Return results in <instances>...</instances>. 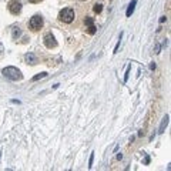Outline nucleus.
Segmentation results:
<instances>
[{
    "instance_id": "1",
    "label": "nucleus",
    "mask_w": 171,
    "mask_h": 171,
    "mask_svg": "<svg viewBox=\"0 0 171 171\" xmlns=\"http://www.w3.org/2000/svg\"><path fill=\"white\" fill-rule=\"evenodd\" d=\"M1 74H3L4 77H7V78L13 80V81H17V80H22V78H23V74H22V72H20L19 69L13 67V66L4 67V69L1 70Z\"/></svg>"
},
{
    "instance_id": "2",
    "label": "nucleus",
    "mask_w": 171,
    "mask_h": 171,
    "mask_svg": "<svg viewBox=\"0 0 171 171\" xmlns=\"http://www.w3.org/2000/svg\"><path fill=\"white\" fill-rule=\"evenodd\" d=\"M59 19L63 22V23H72L74 20V12L72 9H63L59 14Z\"/></svg>"
},
{
    "instance_id": "3",
    "label": "nucleus",
    "mask_w": 171,
    "mask_h": 171,
    "mask_svg": "<svg viewBox=\"0 0 171 171\" xmlns=\"http://www.w3.org/2000/svg\"><path fill=\"white\" fill-rule=\"evenodd\" d=\"M42 27H43V17L42 16L36 14L30 19V29L31 30H40Z\"/></svg>"
},
{
    "instance_id": "4",
    "label": "nucleus",
    "mask_w": 171,
    "mask_h": 171,
    "mask_svg": "<svg viewBox=\"0 0 171 171\" xmlns=\"http://www.w3.org/2000/svg\"><path fill=\"white\" fill-rule=\"evenodd\" d=\"M7 6H9V12L12 14H19L22 12V3H20V0H10Z\"/></svg>"
},
{
    "instance_id": "5",
    "label": "nucleus",
    "mask_w": 171,
    "mask_h": 171,
    "mask_svg": "<svg viewBox=\"0 0 171 171\" xmlns=\"http://www.w3.org/2000/svg\"><path fill=\"white\" fill-rule=\"evenodd\" d=\"M44 46L47 47V49H54L56 46H57V42H56V37L51 34V33H47L46 36H44Z\"/></svg>"
},
{
    "instance_id": "6",
    "label": "nucleus",
    "mask_w": 171,
    "mask_h": 171,
    "mask_svg": "<svg viewBox=\"0 0 171 171\" xmlns=\"http://www.w3.org/2000/svg\"><path fill=\"white\" fill-rule=\"evenodd\" d=\"M167 125H168V116H166V117L163 119V121H161V125H160V128H158V133H160V134H163V133L166 131Z\"/></svg>"
},
{
    "instance_id": "7",
    "label": "nucleus",
    "mask_w": 171,
    "mask_h": 171,
    "mask_svg": "<svg viewBox=\"0 0 171 171\" xmlns=\"http://www.w3.org/2000/svg\"><path fill=\"white\" fill-rule=\"evenodd\" d=\"M136 3H137V0H131V3L128 4V9H127V12H125L127 17H130V16L133 14V12H134V7H136Z\"/></svg>"
},
{
    "instance_id": "8",
    "label": "nucleus",
    "mask_w": 171,
    "mask_h": 171,
    "mask_svg": "<svg viewBox=\"0 0 171 171\" xmlns=\"http://www.w3.org/2000/svg\"><path fill=\"white\" fill-rule=\"evenodd\" d=\"M26 60H27L30 64H36V63H37V59H36V56H34V54H31V53H29V54L26 56Z\"/></svg>"
},
{
    "instance_id": "9",
    "label": "nucleus",
    "mask_w": 171,
    "mask_h": 171,
    "mask_svg": "<svg viewBox=\"0 0 171 171\" xmlns=\"http://www.w3.org/2000/svg\"><path fill=\"white\" fill-rule=\"evenodd\" d=\"M46 76H47V73H44V72H43V73H39L37 76H34V77L31 78V81H37V80H40V78H43V77H46Z\"/></svg>"
},
{
    "instance_id": "10",
    "label": "nucleus",
    "mask_w": 171,
    "mask_h": 171,
    "mask_svg": "<svg viewBox=\"0 0 171 171\" xmlns=\"http://www.w3.org/2000/svg\"><path fill=\"white\" fill-rule=\"evenodd\" d=\"M20 36V29L19 27H14V30H13V37L16 39V37H19Z\"/></svg>"
},
{
    "instance_id": "11",
    "label": "nucleus",
    "mask_w": 171,
    "mask_h": 171,
    "mask_svg": "<svg viewBox=\"0 0 171 171\" xmlns=\"http://www.w3.org/2000/svg\"><path fill=\"white\" fill-rule=\"evenodd\" d=\"M93 10H94L96 13H101V10H103V7H101V4H94V7H93Z\"/></svg>"
},
{
    "instance_id": "12",
    "label": "nucleus",
    "mask_w": 171,
    "mask_h": 171,
    "mask_svg": "<svg viewBox=\"0 0 171 171\" xmlns=\"http://www.w3.org/2000/svg\"><path fill=\"white\" fill-rule=\"evenodd\" d=\"M87 29H89V30H87V31H89V34H94V33H96V27H94V25L89 26Z\"/></svg>"
},
{
    "instance_id": "13",
    "label": "nucleus",
    "mask_w": 171,
    "mask_h": 171,
    "mask_svg": "<svg viewBox=\"0 0 171 171\" xmlns=\"http://www.w3.org/2000/svg\"><path fill=\"white\" fill-rule=\"evenodd\" d=\"M84 22H86V25L87 26H93V19H91V17H86Z\"/></svg>"
},
{
    "instance_id": "14",
    "label": "nucleus",
    "mask_w": 171,
    "mask_h": 171,
    "mask_svg": "<svg viewBox=\"0 0 171 171\" xmlns=\"http://www.w3.org/2000/svg\"><path fill=\"white\" fill-rule=\"evenodd\" d=\"M93 160H94V153H91V155H90V161H89V167H91V166H93Z\"/></svg>"
},
{
    "instance_id": "15",
    "label": "nucleus",
    "mask_w": 171,
    "mask_h": 171,
    "mask_svg": "<svg viewBox=\"0 0 171 171\" xmlns=\"http://www.w3.org/2000/svg\"><path fill=\"white\" fill-rule=\"evenodd\" d=\"M128 74H130V67L127 69V73H125V77H124V81H127V80H128Z\"/></svg>"
},
{
    "instance_id": "16",
    "label": "nucleus",
    "mask_w": 171,
    "mask_h": 171,
    "mask_svg": "<svg viewBox=\"0 0 171 171\" xmlns=\"http://www.w3.org/2000/svg\"><path fill=\"white\" fill-rule=\"evenodd\" d=\"M30 3H39V1H42V0H29Z\"/></svg>"
},
{
    "instance_id": "17",
    "label": "nucleus",
    "mask_w": 171,
    "mask_h": 171,
    "mask_svg": "<svg viewBox=\"0 0 171 171\" xmlns=\"http://www.w3.org/2000/svg\"><path fill=\"white\" fill-rule=\"evenodd\" d=\"M1 51H3V46L0 44V53H1Z\"/></svg>"
},
{
    "instance_id": "18",
    "label": "nucleus",
    "mask_w": 171,
    "mask_h": 171,
    "mask_svg": "<svg viewBox=\"0 0 171 171\" xmlns=\"http://www.w3.org/2000/svg\"><path fill=\"white\" fill-rule=\"evenodd\" d=\"M0 158H1V151H0Z\"/></svg>"
},
{
    "instance_id": "19",
    "label": "nucleus",
    "mask_w": 171,
    "mask_h": 171,
    "mask_svg": "<svg viewBox=\"0 0 171 171\" xmlns=\"http://www.w3.org/2000/svg\"><path fill=\"white\" fill-rule=\"evenodd\" d=\"M81 1H84V0H81Z\"/></svg>"
}]
</instances>
